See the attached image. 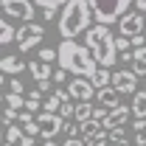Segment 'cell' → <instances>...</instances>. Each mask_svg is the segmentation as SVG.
<instances>
[{
	"label": "cell",
	"mask_w": 146,
	"mask_h": 146,
	"mask_svg": "<svg viewBox=\"0 0 146 146\" xmlns=\"http://www.w3.org/2000/svg\"><path fill=\"white\" fill-rule=\"evenodd\" d=\"M3 84H6V73L0 70V87H3Z\"/></svg>",
	"instance_id": "obj_43"
},
{
	"label": "cell",
	"mask_w": 146,
	"mask_h": 146,
	"mask_svg": "<svg viewBox=\"0 0 146 146\" xmlns=\"http://www.w3.org/2000/svg\"><path fill=\"white\" fill-rule=\"evenodd\" d=\"M132 129H135V132H143L146 129V118H135V121H132Z\"/></svg>",
	"instance_id": "obj_35"
},
{
	"label": "cell",
	"mask_w": 146,
	"mask_h": 146,
	"mask_svg": "<svg viewBox=\"0 0 146 146\" xmlns=\"http://www.w3.org/2000/svg\"><path fill=\"white\" fill-rule=\"evenodd\" d=\"M25 68H28V62H23L17 54H6V56H0V70L9 73V76H20Z\"/></svg>",
	"instance_id": "obj_13"
},
{
	"label": "cell",
	"mask_w": 146,
	"mask_h": 146,
	"mask_svg": "<svg viewBox=\"0 0 146 146\" xmlns=\"http://www.w3.org/2000/svg\"><path fill=\"white\" fill-rule=\"evenodd\" d=\"M42 110H48V112H59V110H62V98H59L56 93H51V96L45 98V104H42Z\"/></svg>",
	"instance_id": "obj_24"
},
{
	"label": "cell",
	"mask_w": 146,
	"mask_h": 146,
	"mask_svg": "<svg viewBox=\"0 0 146 146\" xmlns=\"http://www.w3.org/2000/svg\"><path fill=\"white\" fill-rule=\"evenodd\" d=\"M143 79H146V73H143Z\"/></svg>",
	"instance_id": "obj_47"
},
{
	"label": "cell",
	"mask_w": 146,
	"mask_h": 146,
	"mask_svg": "<svg viewBox=\"0 0 146 146\" xmlns=\"http://www.w3.org/2000/svg\"><path fill=\"white\" fill-rule=\"evenodd\" d=\"M20 127L25 129L31 138H39V124H36V115H34V112H28V110L20 112Z\"/></svg>",
	"instance_id": "obj_16"
},
{
	"label": "cell",
	"mask_w": 146,
	"mask_h": 146,
	"mask_svg": "<svg viewBox=\"0 0 146 146\" xmlns=\"http://www.w3.org/2000/svg\"><path fill=\"white\" fill-rule=\"evenodd\" d=\"M6 143H9V146H34V138H31V135H28L23 127H11V124H9Z\"/></svg>",
	"instance_id": "obj_14"
},
{
	"label": "cell",
	"mask_w": 146,
	"mask_h": 146,
	"mask_svg": "<svg viewBox=\"0 0 146 146\" xmlns=\"http://www.w3.org/2000/svg\"><path fill=\"white\" fill-rule=\"evenodd\" d=\"M84 45L90 48L98 68H112L118 62V48H115V36L110 31V25H101V23L90 25L84 31Z\"/></svg>",
	"instance_id": "obj_3"
},
{
	"label": "cell",
	"mask_w": 146,
	"mask_h": 146,
	"mask_svg": "<svg viewBox=\"0 0 146 146\" xmlns=\"http://www.w3.org/2000/svg\"><path fill=\"white\" fill-rule=\"evenodd\" d=\"M3 121H6V124H14V121H20V110L6 107V110H3Z\"/></svg>",
	"instance_id": "obj_27"
},
{
	"label": "cell",
	"mask_w": 146,
	"mask_h": 146,
	"mask_svg": "<svg viewBox=\"0 0 146 146\" xmlns=\"http://www.w3.org/2000/svg\"><path fill=\"white\" fill-rule=\"evenodd\" d=\"M25 110H28V112H39V101H34V98H25Z\"/></svg>",
	"instance_id": "obj_33"
},
{
	"label": "cell",
	"mask_w": 146,
	"mask_h": 146,
	"mask_svg": "<svg viewBox=\"0 0 146 146\" xmlns=\"http://www.w3.org/2000/svg\"><path fill=\"white\" fill-rule=\"evenodd\" d=\"M28 70H31V76H34V82H36L39 90H48V87H51L54 68H51L48 62H42V59H31V62H28Z\"/></svg>",
	"instance_id": "obj_11"
},
{
	"label": "cell",
	"mask_w": 146,
	"mask_h": 146,
	"mask_svg": "<svg viewBox=\"0 0 146 146\" xmlns=\"http://www.w3.org/2000/svg\"><path fill=\"white\" fill-rule=\"evenodd\" d=\"M93 20H96V14H93L87 0H68L62 6V14H59V25L56 28H59V34L65 39H73V36L84 34L90 28Z\"/></svg>",
	"instance_id": "obj_2"
},
{
	"label": "cell",
	"mask_w": 146,
	"mask_h": 146,
	"mask_svg": "<svg viewBox=\"0 0 146 146\" xmlns=\"http://www.w3.org/2000/svg\"><path fill=\"white\" fill-rule=\"evenodd\" d=\"M62 132H68V138H79V121L70 124V121H65V129Z\"/></svg>",
	"instance_id": "obj_31"
},
{
	"label": "cell",
	"mask_w": 146,
	"mask_h": 146,
	"mask_svg": "<svg viewBox=\"0 0 146 146\" xmlns=\"http://www.w3.org/2000/svg\"><path fill=\"white\" fill-rule=\"evenodd\" d=\"M135 73H138V76H143V73H146V59L135 62Z\"/></svg>",
	"instance_id": "obj_38"
},
{
	"label": "cell",
	"mask_w": 146,
	"mask_h": 146,
	"mask_svg": "<svg viewBox=\"0 0 146 146\" xmlns=\"http://www.w3.org/2000/svg\"><path fill=\"white\" fill-rule=\"evenodd\" d=\"M54 82H56V84L68 82V70H65V68H59V70H54Z\"/></svg>",
	"instance_id": "obj_32"
},
{
	"label": "cell",
	"mask_w": 146,
	"mask_h": 146,
	"mask_svg": "<svg viewBox=\"0 0 146 146\" xmlns=\"http://www.w3.org/2000/svg\"><path fill=\"white\" fill-rule=\"evenodd\" d=\"M118 28H121V36H138L146 31V14H141L138 9L135 11H127L124 17L118 20Z\"/></svg>",
	"instance_id": "obj_8"
},
{
	"label": "cell",
	"mask_w": 146,
	"mask_h": 146,
	"mask_svg": "<svg viewBox=\"0 0 146 146\" xmlns=\"http://www.w3.org/2000/svg\"><path fill=\"white\" fill-rule=\"evenodd\" d=\"M68 93H70L73 101H93L96 84H93L87 76H73L70 82H68Z\"/></svg>",
	"instance_id": "obj_9"
},
{
	"label": "cell",
	"mask_w": 146,
	"mask_h": 146,
	"mask_svg": "<svg viewBox=\"0 0 146 146\" xmlns=\"http://www.w3.org/2000/svg\"><path fill=\"white\" fill-rule=\"evenodd\" d=\"M73 118H76L79 124H82V121H90V118H93V104H90V101H76Z\"/></svg>",
	"instance_id": "obj_19"
},
{
	"label": "cell",
	"mask_w": 146,
	"mask_h": 146,
	"mask_svg": "<svg viewBox=\"0 0 146 146\" xmlns=\"http://www.w3.org/2000/svg\"><path fill=\"white\" fill-rule=\"evenodd\" d=\"M39 59L48 62V65H54V62H59V51H54V48H39Z\"/></svg>",
	"instance_id": "obj_25"
},
{
	"label": "cell",
	"mask_w": 146,
	"mask_h": 146,
	"mask_svg": "<svg viewBox=\"0 0 146 146\" xmlns=\"http://www.w3.org/2000/svg\"><path fill=\"white\" fill-rule=\"evenodd\" d=\"M132 39V48H141V45H146V34H138V36H129Z\"/></svg>",
	"instance_id": "obj_34"
},
{
	"label": "cell",
	"mask_w": 146,
	"mask_h": 146,
	"mask_svg": "<svg viewBox=\"0 0 146 146\" xmlns=\"http://www.w3.org/2000/svg\"><path fill=\"white\" fill-rule=\"evenodd\" d=\"M0 101H6V96H3V93H0Z\"/></svg>",
	"instance_id": "obj_44"
},
{
	"label": "cell",
	"mask_w": 146,
	"mask_h": 146,
	"mask_svg": "<svg viewBox=\"0 0 146 146\" xmlns=\"http://www.w3.org/2000/svg\"><path fill=\"white\" fill-rule=\"evenodd\" d=\"M39 146H59V143H56V141H42Z\"/></svg>",
	"instance_id": "obj_42"
},
{
	"label": "cell",
	"mask_w": 146,
	"mask_h": 146,
	"mask_svg": "<svg viewBox=\"0 0 146 146\" xmlns=\"http://www.w3.org/2000/svg\"><path fill=\"white\" fill-rule=\"evenodd\" d=\"M73 112H76V104L73 101H68V104H62V110H59V115L68 121V118H73Z\"/></svg>",
	"instance_id": "obj_30"
},
{
	"label": "cell",
	"mask_w": 146,
	"mask_h": 146,
	"mask_svg": "<svg viewBox=\"0 0 146 146\" xmlns=\"http://www.w3.org/2000/svg\"><path fill=\"white\" fill-rule=\"evenodd\" d=\"M3 14H9V20H25L34 23L36 6L31 0H3Z\"/></svg>",
	"instance_id": "obj_7"
},
{
	"label": "cell",
	"mask_w": 146,
	"mask_h": 146,
	"mask_svg": "<svg viewBox=\"0 0 146 146\" xmlns=\"http://www.w3.org/2000/svg\"><path fill=\"white\" fill-rule=\"evenodd\" d=\"M132 115L135 118H146V90H138L135 96H132Z\"/></svg>",
	"instance_id": "obj_17"
},
{
	"label": "cell",
	"mask_w": 146,
	"mask_h": 146,
	"mask_svg": "<svg viewBox=\"0 0 146 146\" xmlns=\"http://www.w3.org/2000/svg\"><path fill=\"white\" fill-rule=\"evenodd\" d=\"M110 143H112V146H127V129H124V127L110 129Z\"/></svg>",
	"instance_id": "obj_22"
},
{
	"label": "cell",
	"mask_w": 146,
	"mask_h": 146,
	"mask_svg": "<svg viewBox=\"0 0 146 146\" xmlns=\"http://www.w3.org/2000/svg\"><path fill=\"white\" fill-rule=\"evenodd\" d=\"M112 87L121 96H135L138 93V73L135 70H115L112 73Z\"/></svg>",
	"instance_id": "obj_10"
},
{
	"label": "cell",
	"mask_w": 146,
	"mask_h": 146,
	"mask_svg": "<svg viewBox=\"0 0 146 146\" xmlns=\"http://www.w3.org/2000/svg\"><path fill=\"white\" fill-rule=\"evenodd\" d=\"M115 48H118V54H124V51L132 48V39L129 36H115Z\"/></svg>",
	"instance_id": "obj_28"
},
{
	"label": "cell",
	"mask_w": 146,
	"mask_h": 146,
	"mask_svg": "<svg viewBox=\"0 0 146 146\" xmlns=\"http://www.w3.org/2000/svg\"><path fill=\"white\" fill-rule=\"evenodd\" d=\"M132 6H135V9H138V11H141V14H146V0H135V3H132Z\"/></svg>",
	"instance_id": "obj_40"
},
{
	"label": "cell",
	"mask_w": 146,
	"mask_h": 146,
	"mask_svg": "<svg viewBox=\"0 0 146 146\" xmlns=\"http://www.w3.org/2000/svg\"><path fill=\"white\" fill-rule=\"evenodd\" d=\"M62 146H87V143H84V138H68Z\"/></svg>",
	"instance_id": "obj_36"
},
{
	"label": "cell",
	"mask_w": 146,
	"mask_h": 146,
	"mask_svg": "<svg viewBox=\"0 0 146 146\" xmlns=\"http://www.w3.org/2000/svg\"><path fill=\"white\" fill-rule=\"evenodd\" d=\"M90 82L96 84V90H101V87L112 84V73H110V68H98V70L93 73V79H90Z\"/></svg>",
	"instance_id": "obj_18"
},
{
	"label": "cell",
	"mask_w": 146,
	"mask_h": 146,
	"mask_svg": "<svg viewBox=\"0 0 146 146\" xmlns=\"http://www.w3.org/2000/svg\"><path fill=\"white\" fill-rule=\"evenodd\" d=\"M98 129H101V124H98L96 118H90V121H82V124H79V138H84V141H87V138H93Z\"/></svg>",
	"instance_id": "obj_20"
},
{
	"label": "cell",
	"mask_w": 146,
	"mask_h": 146,
	"mask_svg": "<svg viewBox=\"0 0 146 146\" xmlns=\"http://www.w3.org/2000/svg\"><path fill=\"white\" fill-rule=\"evenodd\" d=\"M129 115H132V107H127V104H118V107L107 110V118L101 121V127L107 129V132H110V129H115V127H127Z\"/></svg>",
	"instance_id": "obj_12"
},
{
	"label": "cell",
	"mask_w": 146,
	"mask_h": 146,
	"mask_svg": "<svg viewBox=\"0 0 146 146\" xmlns=\"http://www.w3.org/2000/svg\"><path fill=\"white\" fill-rule=\"evenodd\" d=\"M36 6H39V9H62V6H65V3H68V0H34Z\"/></svg>",
	"instance_id": "obj_26"
},
{
	"label": "cell",
	"mask_w": 146,
	"mask_h": 146,
	"mask_svg": "<svg viewBox=\"0 0 146 146\" xmlns=\"http://www.w3.org/2000/svg\"><path fill=\"white\" fill-rule=\"evenodd\" d=\"M0 11H3V0H0Z\"/></svg>",
	"instance_id": "obj_46"
},
{
	"label": "cell",
	"mask_w": 146,
	"mask_h": 146,
	"mask_svg": "<svg viewBox=\"0 0 146 146\" xmlns=\"http://www.w3.org/2000/svg\"><path fill=\"white\" fill-rule=\"evenodd\" d=\"M98 107H107V110H112V107H118V101H121V93L115 90L112 84H107V87H101L98 90Z\"/></svg>",
	"instance_id": "obj_15"
},
{
	"label": "cell",
	"mask_w": 146,
	"mask_h": 146,
	"mask_svg": "<svg viewBox=\"0 0 146 146\" xmlns=\"http://www.w3.org/2000/svg\"><path fill=\"white\" fill-rule=\"evenodd\" d=\"M36 124H39V138H42V141H54L56 135L65 129V118H62L59 112L42 110V112H36Z\"/></svg>",
	"instance_id": "obj_6"
},
{
	"label": "cell",
	"mask_w": 146,
	"mask_h": 146,
	"mask_svg": "<svg viewBox=\"0 0 146 146\" xmlns=\"http://www.w3.org/2000/svg\"><path fill=\"white\" fill-rule=\"evenodd\" d=\"M0 124H3V112H0Z\"/></svg>",
	"instance_id": "obj_45"
},
{
	"label": "cell",
	"mask_w": 146,
	"mask_h": 146,
	"mask_svg": "<svg viewBox=\"0 0 146 146\" xmlns=\"http://www.w3.org/2000/svg\"><path fill=\"white\" fill-rule=\"evenodd\" d=\"M135 146H146V129L143 132H135Z\"/></svg>",
	"instance_id": "obj_37"
},
{
	"label": "cell",
	"mask_w": 146,
	"mask_h": 146,
	"mask_svg": "<svg viewBox=\"0 0 146 146\" xmlns=\"http://www.w3.org/2000/svg\"><path fill=\"white\" fill-rule=\"evenodd\" d=\"M87 3H90L93 14H96V23L112 25V23H118V20L132 9L135 0H87Z\"/></svg>",
	"instance_id": "obj_4"
},
{
	"label": "cell",
	"mask_w": 146,
	"mask_h": 146,
	"mask_svg": "<svg viewBox=\"0 0 146 146\" xmlns=\"http://www.w3.org/2000/svg\"><path fill=\"white\" fill-rule=\"evenodd\" d=\"M56 51H59V68H65L73 76H87V79H93V73L98 70V62L93 59L87 45H79L73 39H62Z\"/></svg>",
	"instance_id": "obj_1"
},
{
	"label": "cell",
	"mask_w": 146,
	"mask_h": 146,
	"mask_svg": "<svg viewBox=\"0 0 146 146\" xmlns=\"http://www.w3.org/2000/svg\"><path fill=\"white\" fill-rule=\"evenodd\" d=\"M121 62H132V51H124L121 54Z\"/></svg>",
	"instance_id": "obj_41"
},
{
	"label": "cell",
	"mask_w": 146,
	"mask_h": 146,
	"mask_svg": "<svg viewBox=\"0 0 146 146\" xmlns=\"http://www.w3.org/2000/svg\"><path fill=\"white\" fill-rule=\"evenodd\" d=\"M14 36H17V31L11 28V23L0 17V45H6V42H11Z\"/></svg>",
	"instance_id": "obj_21"
},
{
	"label": "cell",
	"mask_w": 146,
	"mask_h": 146,
	"mask_svg": "<svg viewBox=\"0 0 146 146\" xmlns=\"http://www.w3.org/2000/svg\"><path fill=\"white\" fill-rule=\"evenodd\" d=\"M42 39H45V25H39V23H25L23 28H17V36H14V42L23 54L31 48H39Z\"/></svg>",
	"instance_id": "obj_5"
},
{
	"label": "cell",
	"mask_w": 146,
	"mask_h": 146,
	"mask_svg": "<svg viewBox=\"0 0 146 146\" xmlns=\"http://www.w3.org/2000/svg\"><path fill=\"white\" fill-rule=\"evenodd\" d=\"M9 93H25V84L20 82L17 76H11V79H9Z\"/></svg>",
	"instance_id": "obj_29"
},
{
	"label": "cell",
	"mask_w": 146,
	"mask_h": 146,
	"mask_svg": "<svg viewBox=\"0 0 146 146\" xmlns=\"http://www.w3.org/2000/svg\"><path fill=\"white\" fill-rule=\"evenodd\" d=\"M42 93H45V90H39V87H34V90L28 93V98H34V101H42Z\"/></svg>",
	"instance_id": "obj_39"
},
{
	"label": "cell",
	"mask_w": 146,
	"mask_h": 146,
	"mask_svg": "<svg viewBox=\"0 0 146 146\" xmlns=\"http://www.w3.org/2000/svg\"><path fill=\"white\" fill-rule=\"evenodd\" d=\"M6 104L14 107V110H25V96H23V93H9V96H6Z\"/></svg>",
	"instance_id": "obj_23"
}]
</instances>
